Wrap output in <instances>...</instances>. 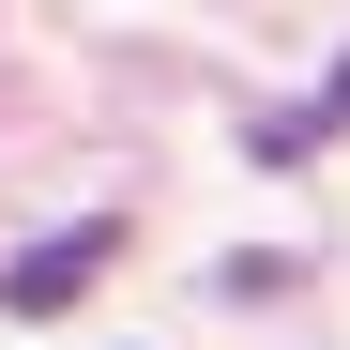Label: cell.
Instances as JSON below:
<instances>
[{
	"mask_svg": "<svg viewBox=\"0 0 350 350\" xmlns=\"http://www.w3.org/2000/svg\"><path fill=\"white\" fill-rule=\"evenodd\" d=\"M107 259H122V228H107V213H92V228H62V244H31L16 274H0V305H16V320H62V305H77V289L107 274Z\"/></svg>",
	"mask_w": 350,
	"mask_h": 350,
	"instance_id": "obj_1",
	"label": "cell"
},
{
	"mask_svg": "<svg viewBox=\"0 0 350 350\" xmlns=\"http://www.w3.org/2000/svg\"><path fill=\"white\" fill-rule=\"evenodd\" d=\"M320 122H350V77H335V107H320Z\"/></svg>",
	"mask_w": 350,
	"mask_h": 350,
	"instance_id": "obj_2",
	"label": "cell"
}]
</instances>
